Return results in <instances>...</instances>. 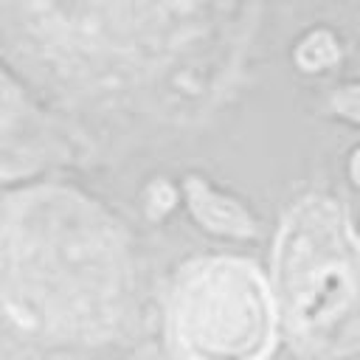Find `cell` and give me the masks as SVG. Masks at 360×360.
<instances>
[{
  "label": "cell",
  "instance_id": "cell-1",
  "mask_svg": "<svg viewBox=\"0 0 360 360\" xmlns=\"http://www.w3.org/2000/svg\"><path fill=\"white\" fill-rule=\"evenodd\" d=\"M273 281L304 352L346 357L360 349V242L338 202L307 197L284 217Z\"/></svg>",
  "mask_w": 360,
  "mask_h": 360
},
{
  "label": "cell",
  "instance_id": "cell-2",
  "mask_svg": "<svg viewBox=\"0 0 360 360\" xmlns=\"http://www.w3.org/2000/svg\"><path fill=\"white\" fill-rule=\"evenodd\" d=\"M172 338L186 360H264L273 346V298L242 259L191 267L172 298Z\"/></svg>",
  "mask_w": 360,
  "mask_h": 360
},
{
  "label": "cell",
  "instance_id": "cell-3",
  "mask_svg": "<svg viewBox=\"0 0 360 360\" xmlns=\"http://www.w3.org/2000/svg\"><path fill=\"white\" fill-rule=\"evenodd\" d=\"M188 200H191L197 219L205 222L211 231H225V233H236V236L253 233V222L248 219V214L236 202L214 194L205 183L188 180Z\"/></svg>",
  "mask_w": 360,
  "mask_h": 360
},
{
  "label": "cell",
  "instance_id": "cell-4",
  "mask_svg": "<svg viewBox=\"0 0 360 360\" xmlns=\"http://www.w3.org/2000/svg\"><path fill=\"white\" fill-rule=\"evenodd\" d=\"M338 45H335V39L326 34V31H318L315 37H309L301 48H298V62L304 65V68H323V65H329V62H335L338 59Z\"/></svg>",
  "mask_w": 360,
  "mask_h": 360
},
{
  "label": "cell",
  "instance_id": "cell-5",
  "mask_svg": "<svg viewBox=\"0 0 360 360\" xmlns=\"http://www.w3.org/2000/svg\"><path fill=\"white\" fill-rule=\"evenodd\" d=\"M335 107L352 118H360V90H346V93L335 96Z\"/></svg>",
  "mask_w": 360,
  "mask_h": 360
},
{
  "label": "cell",
  "instance_id": "cell-6",
  "mask_svg": "<svg viewBox=\"0 0 360 360\" xmlns=\"http://www.w3.org/2000/svg\"><path fill=\"white\" fill-rule=\"evenodd\" d=\"M354 172H357V177H360V155L354 158Z\"/></svg>",
  "mask_w": 360,
  "mask_h": 360
}]
</instances>
